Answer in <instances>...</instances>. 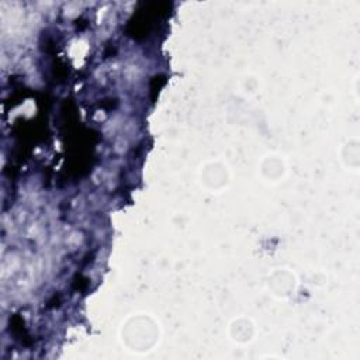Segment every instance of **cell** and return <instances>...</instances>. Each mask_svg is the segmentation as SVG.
Wrapping results in <instances>:
<instances>
[{
	"label": "cell",
	"instance_id": "cell-1",
	"mask_svg": "<svg viewBox=\"0 0 360 360\" xmlns=\"http://www.w3.org/2000/svg\"><path fill=\"white\" fill-rule=\"evenodd\" d=\"M159 339V323L152 316L145 314L129 316L121 328V340L129 352H149L155 347Z\"/></svg>",
	"mask_w": 360,
	"mask_h": 360
},
{
	"label": "cell",
	"instance_id": "cell-2",
	"mask_svg": "<svg viewBox=\"0 0 360 360\" xmlns=\"http://www.w3.org/2000/svg\"><path fill=\"white\" fill-rule=\"evenodd\" d=\"M201 183L210 190H221L229 183L228 166L222 162H208L201 169Z\"/></svg>",
	"mask_w": 360,
	"mask_h": 360
},
{
	"label": "cell",
	"instance_id": "cell-3",
	"mask_svg": "<svg viewBox=\"0 0 360 360\" xmlns=\"http://www.w3.org/2000/svg\"><path fill=\"white\" fill-rule=\"evenodd\" d=\"M269 287L274 295L287 298L297 290V277L288 269H278L270 276Z\"/></svg>",
	"mask_w": 360,
	"mask_h": 360
},
{
	"label": "cell",
	"instance_id": "cell-4",
	"mask_svg": "<svg viewBox=\"0 0 360 360\" xmlns=\"http://www.w3.org/2000/svg\"><path fill=\"white\" fill-rule=\"evenodd\" d=\"M256 332L255 323L246 316L236 318L229 326V336L236 343H248L253 339Z\"/></svg>",
	"mask_w": 360,
	"mask_h": 360
},
{
	"label": "cell",
	"instance_id": "cell-5",
	"mask_svg": "<svg viewBox=\"0 0 360 360\" xmlns=\"http://www.w3.org/2000/svg\"><path fill=\"white\" fill-rule=\"evenodd\" d=\"M260 172L269 181H278L285 173V163L280 156H266L260 165Z\"/></svg>",
	"mask_w": 360,
	"mask_h": 360
}]
</instances>
